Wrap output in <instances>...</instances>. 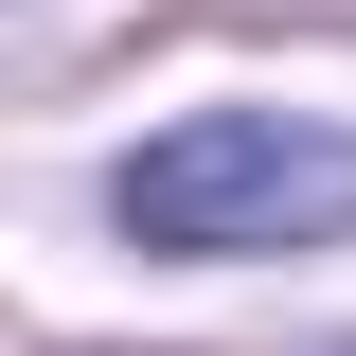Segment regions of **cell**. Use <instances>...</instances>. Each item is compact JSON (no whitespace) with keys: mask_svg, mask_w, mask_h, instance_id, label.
I'll use <instances>...</instances> for the list:
<instances>
[{"mask_svg":"<svg viewBox=\"0 0 356 356\" xmlns=\"http://www.w3.org/2000/svg\"><path fill=\"white\" fill-rule=\"evenodd\" d=\"M107 214L178 267H250V250H339L356 232V125H303V107H196L161 125L125 178H107Z\"/></svg>","mask_w":356,"mask_h":356,"instance_id":"1","label":"cell"}]
</instances>
